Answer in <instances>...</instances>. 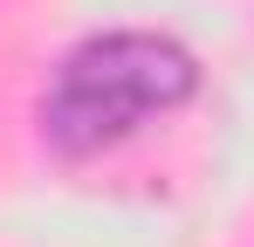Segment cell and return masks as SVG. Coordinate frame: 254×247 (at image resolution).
Segmentation results:
<instances>
[{
    "instance_id": "cell-1",
    "label": "cell",
    "mask_w": 254,
    "mask_h": 247,
    "mask_svg": "<svg viewBox=\"0 0 254 247\" xmlns=\"http://www.w3.org/2000/svg\"><path fill=\"white\" fill-rule=\"evenodd\" d=\"M192 89H199V62L186 41L151 35V28L89 35L83 48L62 55L42 96V137L55 158H96L124 144L137 124L179 110Z\"/></svg>"
}]
</instances>
